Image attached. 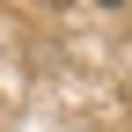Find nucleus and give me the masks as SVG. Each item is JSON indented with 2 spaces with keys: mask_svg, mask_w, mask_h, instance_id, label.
<instances>
[]
</instances>
